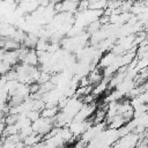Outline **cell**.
Returning <instances> with one entry per match:
<instances>
[{
  "label": "cell",
  "instance_id": "9c48e42d",
  "mask_svg": "<svg viewBox=\"0 0 148 148\" xmlns=\"http://www.w3.org/2000/svg\"><path fill=\"white\" fill-rule=\"evenodd\" d=\"M27 118H28L31 123H34V121H36L37 119L40 118V112L35 111V110H31V111H29V112L27 113Z\"/></svg>",
  "mask_w": 148,
  "mask_h": 148
},
{
  "label": "cell",
  "instance_id": "7c38bea8",
  "mask_svg": "<svg viewBox=\"0 0 148 148\" xmlns=\"http://www.w3.org/2000/svg\"><path fill=\"white\" fill-rule=\"evenodd\" d=\"M5 128H6V124H5V120H0V139H1V138H2V135H3Z\"/></svg>",
  "mask_w": 148,
  "mask_h": 148
},
{
  "label": "cell",
  "instance_id": "7a4b0ae2",
  "mask_svg": "<svg viewBox=\"0 0 148 148\" xmlns=\"http://www.w3.org/2000/svg\"><path fill=\"white\" fill-rule=\"evenodd\" d=\"M42 141H43V136L37 134V133H32L31 135H29L28 138H25L23 140L25 147H34V146L38 145L39 142H42Z\"/></svg>",
  "mask_w": 148,
  "mask_h": 148
},
{
  "label": "cell",
  "instance_id": "3957f363",
  "mask_svg": "<svg viewBox=\"0 0 148 148\" xmlns=\"http://www.w3.org/2000/svg\"><path fill=\"white\" fill-rule=\"evenodd\" d=\"M59 108L54 106V108H45L42 112H40V117L46 118V119H54L57 117V114L59 113Z\"/></svg>",
  "mask_w": 148,
  "mask_h": 148
},
{
  "label": "cell",
  "instance_id": "52a82bcc",
  "mask_svg": "<svg viewBox=\"0 0 148 148\" xmlns=\"http://www.w3.org/2000/svg\"><path fill=\"white\" fill-rule=\"evenodd\" d=\"M18 120H20V116L18 114H7L6 118H5V124H6V126L15 125Z\"/></svg>",
  "mask_w": 148,
  "mask_h": 148
},
{
  "label": "cell",
  "instance_id": "ba28073f",
  "mask_svg": "<svg viewBox=\"0 0 148 148\" xmlns=\"http://www.w3.org/2000/svg\"><path fill=\"white\" fill-rule=\"evenodd\" d=\"M32 133H34V130H32V127H31V125H30V126H27V127L21 128L20 132H18V135L21 136V139H22V141H23L25 138H28V136L31 135Z\"/></svg>",
  "mask_w": 148,
  "mask_h": 148
},
{
  "label": "cell",
  "instance_id": "277c9868",
  "mask_svg": "<svg viewBox=\"0 0 148 148\" xmlns=\"http://www.w3.org/2000/svg\"><path fill=\"white\" fill-rule=\"evenodd\" d=\"M102 29V24L99 22V20H96V21H92L91 23H89L87 25V32L88 35H94L96 34L97 31H99Z\"/></svg>",
  "mask_w": 148,
  "mask_h": 148
},
{
  "label": "cell",
  "instance_id": "30bf717a",
  "mask_svg": "<svg viewBox=\"0 0 148 148\" xmlns=\"http://www.w3.org/2000/svg\"><path fill=\"white\" fill-rule=\"evenodd\" d=\"M39 89H40V84L37 83V82H34V83L29 84V92H30V95L38 94L39 92Z\"/></svg>",
  "mask_w": 148,
  "mask_h": 148
},
{
  "label": "cell",
  "instance_id": "8fae6325",
  "mask_svg": "<svg viewBox=\"0 0 148 148\" xmlns=\"http://www.w3.org/2000/svg\"><path fill=\"white\" fill-rule=\"evenodd\" d=\"M135 148H148V140H146V139H139Z\"/></svg>",
  "mask_w": 148,
  "mask_h": 148
},
{
  "label": "cell",
  "instance_id": "6da1fadb",
  "mask_svg": "<svg viewBox=\"0 0 148 148\" xmlns=\"http://www.w3.org/2000/svg\"><path fill=\"white\" fill-rule=\"evenodd\" d=\"M22 64H25V65H29V66H32V67H37L39 65L36 49H30L29 50V52L25 56V58L23 59Z\"/></svg>",
  "mask_w": 148,
  "mask_h": 148
},
{
  "label": "cell",
  "instance_id": "8992f818",
  "mask_svg": "<svg viewBox=\"0 0 148 148\" xmlns=\"http://www.w3.org/2000/svg\"><path fill=\"white\" fill-rule=\"evenodd\" d=\"M20 47H21V44L16 43L15 40H13V39H10V38H7V39H6V43H5L3 50H5V51H16V50H18Z\"/></svg>",
  "mask_w": 148,
  "mask_h": 148
},
{
  "label": "cell",
  "instance_id": "5b68a950",
  "mask_svg": "<svg viewBox=\"0 0 148 148\" xmlns=\"http://www.w3.org/2000/svg\"><path fill=\"white\" fill-rule=\"evenodd\" d=\"M59 135H60V138L64 140V142H65V143H67V142H68L71 139H73V138H74V135H73V133L71 132L69 127H66V126L60 128Z\"/></svg>",
  "mask_w": 148,
  "mask_h": 148
}]
</instances>
